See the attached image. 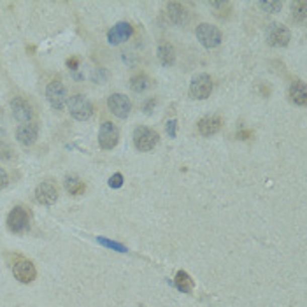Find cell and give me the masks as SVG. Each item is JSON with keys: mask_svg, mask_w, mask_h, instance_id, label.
<instances>
[{"mask_svg": "<svg viewBox=\"0 0 307 307\" xmlns=\"http://www.w3.org/2000/svg\"><path fill=\"white\" fill-rule=\"evenodd\" d=\"M68 111H70V116L78 121H86L93 116V106L85 95L81 93H75L68 100Z\"/></svg>", "mask_w": 307, "mask_h": 307, "instance_id": "obj_1", "label": "cell"}, {"mask_svg": "<svg viewBox=\"0 0 307 307\" xmlns=\"http://www.w3.org/2000/svg\"><path fill=\"white\" fill-rule=\"evenodd\" d=\"M160 137L149 126H137L133 130V146L139 151H151L158 144Z\"/></svg>", "mask_w": 307, "mask_h": 307, "instance_id": "obj_2", "label": "cell"}, {"mask_svg": "<svg viewBox=\"0 0 307 307\" xmlns=\"http://www.w3.org/2000/svg\"><path fill=\"white\" fill-rule=\"evenodd\" d=\"M195 34H197V39L200 41V44L207 49L218 48L223 41V35H221V32H219V28L212 27V25H209V23H200L197 27V32H195Z\"/></svg>", "mask_w": 307, "mask_h": 307, "instance_id": "obj_3", "label": "cell"}, {"mask_svg": "<svg viewBox=\"0 0 307 307\" xmlns=\"http://www.w3.org/2000/svg\"><path fill=\"white\" fill-rule=\"evenodd\" d=\"M46 99L51 104L55 111H61L68 104V93L67 88L63 86L61 81H51L46 88Z\"/></svg>", "mask_w": 307, "mask_h": 307, "instance_id": "obj_4", "label": "cell"}, {"mask_svg": "<svg viewBox=\"0 0 307 307\" xmlns=\"http://www.w3.org/2000/svg\"><path fill=\"white\" fill-rule=\"evenodd\" d=\"M28 226H30V212L21 205L14 207L7 216V228L14 234H23L28 230Z\"/></svg>", "mask_w": 307, "mask_h": 307, "instance_id": "obj_5", "label": "cell"}, {"mask_svg": "<svg viewBox=\"0 0 307 307\" xmlns=\"http://www.w3.org/2000/svg\"><path fill=\"white\" fill-rule=\"evenodd\" d=\"M265 39L272 48H284V46H288V42H290L291 34L284 25L270 23L265 30Z\"/></svg>", "mask_w": 307, "mask_h": 307, "instance_id": "obj_6", "label": "cell"}, {"mask_svg": "<svg viewBox=\"0 0 307 307\" xmlns=\"http://www.w3.org/2000/svg\"><path fill=\"white\" fill-rule=\"evenodd\" d=\"M13 274L20 283H32L37 276V270H35V265L30 262V260L23 258V256H16L13 262Z\"/></svg>", "mask_w": 307, "mask_h": 307, "instance_id": "obj_7", "label": "cell"}, {"mask_svg": "<svg viewBox=\"0 0 307 307\" xmlns=\"http://www.w3.org/2000/svg\"><path fill=\"white\" fill-rule=\"evenodd\" d=\"M212 92V79L207 74H198L190 83V95L195 100H205Z\"/></svg>", "mask_w": 307, "mask_h": 307, "instance_id": "obj_8", "label": "cell"}, {"mask_svg": "<svg viewBox=\"0 0 307 307\" xmlns=\"http://www.w3.org/2000/svg\"><path fill=\"white\" fill-rule=\"evenodd\" d=\"M120 142V130L111 121H104L99 130V144L102 149H114Z\"/></svg>", "mask_w": 307, "mask_h": 307, "instance_id": "obj_9", "label": "cell"}, {"mask_svg": "<svg viewBox=\"0 0 307 307\" xmlns=\"http://www.w3.org/2000/svg\"><path fill=\"white\" fill-rule=\"evenodd\" d=\"M107 107H109L111 113H113L114 116L120 118V120H125V118L130 114V111H132V104H130L128 97H125L123 93H113V95L107 99Z\"/></svg>", "mask_w": 307, "mask_h": 307, "instance_id": "obj_10", "label": "cell"}, {"mask_svg": "<svg viewBox=\"0 0 307 307\" xmlns=\"http://www.w3.org/2000/svg\"><path fill=\"white\" fill-rule=\"evenodd\" d=\"M11 111H13V116L20 123H30L32 116H34V109H32L30 102L23 97H14L11 100Z\"/></svg>", "mask_w": 307, "mask_h": 307, "instance_id": "obj_11", "label": "cell"}, {"mask_svg": "<svg viewBox=\"0 0 307 307\" xmlns=\"http://www.w3.org/2000/svg\"><path fill=\"white\" fill-rule=\"evenodd\" d=\"M35 200L42 205H51L58 200V188L49 181H42L35 188Z\"/></svg>", "mask_w": 307, "mask_h": 307, "instance_id": "obj_12", "label": "cell"}, {"mask_svg": "<svg viewBox=\"0 0 307 307\" xmlns=\"http://www.w3.org/2000/svg\"><path fill=\"white\" fill-rule=\"evenodd\" d=\"M132 34H133L132 25L126 23V21H120V23H116L109 30V34H107V41H109V44L116 46V44H121V42L128 41Z\"/></svg>", "mask_w": 307, "mask_h": 307, "instance_id": "obj_13", "label": "cell"}, {"mask_svg": "<svg viewBox=\"0 0 307 307\" xmlns=\"http://www.w3.org/2000/svg\"><path fill=\"white\" fill-rule=\"evenodd\" d=\"M165 14H167L169 21L174 25H178V27H183V25H186L188 21H190V14H188L186 7L181 6V4H178V2L167 4V7H165Z\"/></svg>", "mask_w": 307, "mask_h": 307, "instance_id": "obj_14", "label": "cell"}, {"mask_svg": "<svg viewBox=\"0 0 307 307\" xmlns=\"http://www.w3.org/2000/svg\"><path fill=\"white\" fill-rule=\"evenodd\" d=\"M37 135H39V126H37V123H32V121L21 125L20 128H18V132H16L18 142H20L21 146H25V147L32 146V144L37 140Z\"/></svg>", "mask_w": 307, "mask_h": 307, "instance_id": "obj_15", "label": "cell"}, {"mask_svg": "<svg viewBox=\"0 0 307 307\" xmlns=\"http://www.w3.org/2000/svg\"><path fill=\"white\" fill-rule=\"evenodd\" d=\"M223 120L219 116H205L198 121V132L204 137H211L221 130Z\"/></svg>", "mask_w": 307, "mask_h": 307, "instance_id": "obj_16", "label": "cell"}, {"mask_svg": "<svg viewBox=\"0 0 307 307\" xmlns=\"http://www.w3.org/2000/svg\"><path fill=\"white\" fill-rule=\"evenodd\" d=\"M290 100L295 106H305L307 104V88L305 83L297 81L290 86Z\"/></svg>", "mask_w": 307, "mask_h": 307, "instance_id": "obj_17", "label": "cell"}, {"mask_svg": "<svg viewBox=\"0 0 307 307\" xmlns=\"http://www.w3.org/2000/svg\"><path fill=\"white\" fill-rule=\"evenodd\" d=\"M158 60H160V63L164 65V67H171V65H174L176 51H174V48H172V44H169V42H162V44L158 46Z\"/></svg>", "mask_w": 307, "mask_h": 307, "instance_id": "obj_18", "label": "cell"}, {"mask_svg": "<svg viewBox=\"0 0 307 307\" xmlns=\"http://www.w3.org/2000/svg\"><path fill=\"white\" fill-rule=\"evenodd\" d=\"M63 184H65V190H67L72 197H79V195H83L86 190V184L83 183L78 176H67Z\"/></svg>", "mask_w": 307, "mask_h": 307, "instance_id": "obj_19", "label": "cell"}, {"mask_svg": "<svg viewBox=\"0 0 307 307\" xmlns=\"http://www.w3.org/2000/svg\"><path fill=\"white\" fill-rule=\"evenodd\" d=\"M174 284L179 291H183V293H190V291L193 290V279H191V277L188 276V272H184V270H179V272L176 274Z\"/></svg>", "mask_w": 307, "mask_h": 307, "instance_id": "obj_20", "label": "cell"}, {"mask_svg": "<svg viewBox=\"0 0 307 307\" xmlns=\"http://www.w3.org/2000/svg\"><path fill=\"white\" fill-rule=\"evenodd\" d=\"M130 88L135 93H144L147 88H151V79L146 74H137L130 79Z\"/></svg>", "mask_w": 307, "mask_h": 307, "instance_id": "obj_21", "label": "cell"}, {"mask_svg": "<svg viewBox=\"0 0 307 307\" xmlns=\"http://www.w3.org/2000/svg\"><path fill=\"white\" fill-rule=\"evenodd\" d=\"M211 9L214 11V14L219 20H226L230 16V13H232V4L225 2V0H221V2H211Z\"/></svg>", "mask_w": 307, "mask_h": 307, "instance_id": "obj_22", "label": "cell"}, {"mask_svg": "<svg viewBox=\"0 0 307 307\" xmlns=\"http://www.w3.org/2000/svg\"><path fill=\"white\" fill-rule=\"evenodd\" d=\"M291 11H293V20H295V21H300V23H304V21H305V16H307V2L300 0V2L291 4Z\"/></svg>", "mask_w": 307, "mask_h": 307, "instance_id": "obj_23", "label": "cell"}, {"mask_svg": "<svg viewBox=\"0 0 307 307\" xmlns=\"http://www.w3.org/2000/svg\"><path fill=\"white\" fill-rule=\"evenodd\" d=\"M260 9L265 11V13H279L283 9V2H272V0H267V2H258Z\"/></svg>", "mask_w": 307, "mask_h": 307, "instance_id": "obj_24", "label": "cell"}, {"mask_svg": "<svg viewBox=\"0 0 307 307\" xmlns=\"http://www.w3.org/2000/svg\"><path fill=\"white\" fill-rule=\"evenodd\" d=\"M14 158V151L13 147L7 142H0V160L4 162H11Z\"/></svg>", "mask_w": 307, "mask_h": 307, "instance_id": "obj_25", "label": "cell"}, {"mask_svg": "<svg viewBox=\"0 0 307 307\" xmlns=\"http://www.w3.org/2000/svg\"><path fill=\"white\" fill-rule=\"evenodd\" d=\"M97 241H99L102 246H106V248L116 249V251H120V253H126V248L120 243H114V241H109V239H106V237H99Z\"/></svg>", "mask_w": 307, "mask_h": 307, "instance_id": "obj_26", "label": "cell"}, {"mask_svg": "<svg viewBox=\"0 0 307 307\" xmlns=\"http://www.w3.org/2000/svg\"><path fill=\"white\" fill-rule=\"evenodd\" d=\"M109 186L111 188H121L123 186V176L120 174V172H116V174L109 179Z\"/></svg>", "mask_w": 307, "mask_h": 307, "instance_id": "obj_27", "label": "cell"}, {"mask_svg": "<svg viewBox=\"0 0 307 307\" xmlns=\"http://www.w3.org/2000/svg\"><path fill=\"white\" fill-rule=\"evenodd\" d=\"M165 128H167L169 137H171V139H174V137H176V130H178V121H176V120L167 121V126H165Z\"/></svg>", "mask_w": 307, "mask_h": 307, "instance_id": "obj_28", "label": "cell"}, {"mask_svg": "<svg viewBox=\"0 0 307 307\" xmlns=\"http://www.w3.org/2000/svg\"><path fill=\"white\" fill-rule=\"evenodd\" d=\"M7 184H9V176H7V172L0 167V190H4Z\"/></svg>", "mask_w": 307, "mask_h": 307, "instance_id": "obj_29", "label": "cell"}, {"mask_svg": "<svg viewBox=\"0 0 307 307\" xmlns=\"http://www.w3.org/2000/svg\"><path fill=\"white\" fill-rule=\"evenodd\" d=\"M153 106H157V100H155V99H149L146 104H144V111H146V113L149 114V113H151V107H153Z\"/></svg>", "mask_w": 307, "mask_h": 307, "instance_id": "obj_30", "label": "cell"}, {"mask_svg": "<svg viewBox=\"0 0 307 307\" xmlns=\"http://www.w3.org/2000/svg\"><path fill=\"white\" fill-rule=\"evenodd\" d=\"M237 135H239V139H249V137H253V133L249 132V130H243V132H239Z\"/></svg>", "mask_w": 307, "mask_h": 307, "instance_id": "obj_31", "label": "cell"}, {"mask_svg": "<svg viewBox=\"0 0 307 307\" xmlns=\"http://www.w3.org/2000/svg\"><path fill=\"white\" fill-rule=\"evenodd\" d=\"M67 65H68V67L72 68V70H75V68H78V60H75V58H70V60H67Z\"/></svg>", "mask_w": 307, "mask_h": 307, "instance_id": "obj_32", "label": "cell"}]
</instances>
